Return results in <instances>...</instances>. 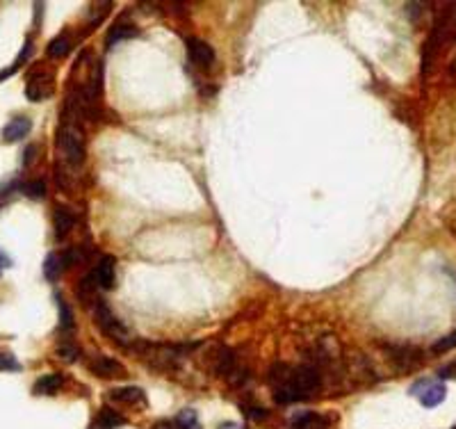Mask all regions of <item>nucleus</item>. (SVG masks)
<instances>
[{
    "label": "nucleus",
    "mask_w": 456,
    "mask_h": 429,
    "mask_svg": "<svg viewBox=\"0 0 456 429\" xmlns=\"http://www.w3.org/2000/svg\"><path fill=\"white\" fill-rule=\"evenodd\" d=\"M59 149L64 151V158L71 167H80L84 162V137L73 124L71 117L62 122V131H59Z\"/></svg>",
    "instance_id": "obj_1"
},
{
    "label": "nucleus",
    "mask_w": 456,
    "mask_h": 429,
    "mask_svg": "<svg viewBox=\"0 0 456 429\" xmlns=\"http://www.w3.org/2000/svg\"><path fill=\"white\" fill-rule=\"evenodd\" d=\"M91 315H94V324H96L98 331L105 333L108 338H115V340H122V342L128 338L126 327L117 320L115 315H112V311L108 308V304L96 302V304L91 306Z\"/></svg>",
    "instance_id": "obj_2"
},
{
    "label": "nucleus",
    "mask_w": 456,
    "mask_h": 429,
    "mask_svg": "<svg viewBox=\"0 0 456 429\" xmlns=\"http://www.w3.org/2000/svg\"><path fill=\"white\" fill-rule=\"evenodd\" d=\"M290 386L299 393L301 400H306L322 386V375L313 365H299L290 375Z\"/></svg>",
    "instance_id": "obj_3"
},
{
    "label": "nucleus",
    "mask_w": 456,
    "mask_h": 429,
    "mask_svg": "<svg viewBox=\"0 0 456 429\" xmlns=\"http://www.w3.org/2000/svg\"><path fill=\"white\" fill-rule=\"evenodd\" d=\"M388 358L392 361V365L397 368L399 372H409L413 368H418L422 363V351L409 345H399V347H385L383 349Z\"/></svg>",
    "instance_id": "obj_4"
},
{
    "label": "nucleus",
    "mask_w": 456,
    "mask_h": 429,
    "mask_svg": "<svg viewBox=\"0 0 456 429\" xmlns=\"http://www.w3.org/2000/svg\"><path fill=\"white\" fill-rule=\"evenodd\" d=\"M411 393H413V395L420 398L422 407L434 409V407H438V405H441V402L445 400L447 388H445L443 381H427V379H425V381H420V384L413 386Z\"/></svg>",
    "instance_id": "obj_5"
},
{
    "label": "nucleus",
    "mask_w": 456,
    "mask_h": 429,
    "mask_svg": "<svg viewBox=\"0 0 456 429\" xmlns=\"http://www.w3.org/2000/svg\"><path fill=\"white\" fill-rule=\"evenodd\" d=\"M208 361H210L212 372H214V375H219V377H226V379L237 370L233 349H228V347H223V345L212 347L210 356H208Z\"/></svg>",
    "instance_id": "obj_6"
},
{
    "label": "nucleus",
    "mask_w": 456,
    "mask_h": 429,
    "mask_svg": "<svg viewBox=\"0 0 456 429\" xmlns=\"http://www.w3.org/2000/svg\"><path fill=\"white\" fill-rule=\"evenodd\" d=\"M185 46H187V55L189 59L201 66V68H208L214 64V48L203 39H196V37H187L185 39Z\"/></svg>",
    "instance_id": "obj_7"
},
{
    "label": "nucleus",
    "mask_w": 456,
    "mask_h": 429,
    "mask_svg": "<svg viewBox=\"0 0 456 429\" xmlns=\"http://www.w3.org/2000/svg\"><path fill=\"white\" fill-rule=\"evenodd\" d=\"M53 87H55V80L53 75L46 73V71H34L28 80V89H25V96L30 101H41L53 94Z\"/></svg>",
    "instance_id": "obj_8"
},
{
    "label": "nucleus",
    "mask_w": 456,
    "mask_h": 429,
    "mask_svg": "<svg viewBox=\"0 0 456 429\" xmlns=\"http://www.w3.org/2000/svg\"><path fill=\"white\" fill-rule=\"evenodd\" d=\"M115 259L112 256H103V259L94 265V270L89 272V277L94 281V286H96L98 290H110L112 286H115Z\"/></svg>",
    "instance_id": "obj_9"
},
{
    "label": "nucleus",
    "mask_w": 456,
    "mask_h": 429,
    "mask_svg": "<svg viewBox=\"0 0 456 429\" xmlns=\"http://www.w3.org/2000/svg\"><path fill=\"white\" fill-rule=\"evenodd\" d=\"M89 370L96 375V377H119V375H126L124 365L115 361L110 356H94L89 361Z\"/></svg>",
    "instance_id": "obj_10"
},
{
    "label": "nucleus",
    "mask_w": 456,
    "mask_h": 429,
    "mask_svg": "<svg viewBox=\"0 0 456 429\" xmlns=\"http://www.w3.org/2000/svg\"><path fill=\"white\" fill-rule=\"evenodd\" d=\"M110 400L115 402H124V405H146V395L142 388H137V386H119V388H112L108 393Z\"/></svg>",
    "instance_id": "obj_11"
},
{
    "label": "nucleus",
    "mask_w": 456,
    "mask_h": 429,
    "mask_svg": "<svg viewBox=\"0 0 456 429\" xmlns=\"http://www.w3.org/2000/svg\"><path fill=\"white\" fill-rule=\"evenodd\" d=\"M292 429H331V423L320 414L313 411H304L292 418Z\"/></svg>",
    "instance_id": "obj_12"
},
{
    "label": "nucleus",
    "mask_w": 456,
    "mask_h": 429,
    "mask_svg": "<svg viewBox=\"0 0 456 429\" xmlns=\"http://www.w3.org/2000/svg\"><path fill=\"white\" fill-rule=\"evenodd\" d=\"M30 128H32V124H30L28 117H14L12 122L5 126L3 137L7 142H21L23 137H28Z\"/></svg>",
    "instance_id": "obj_13"
},
{
    "label": "nucleus",
    "mask_w": 456,
    "mask_h": 429,
    "mask_svg": "<svg viewBox=\"0 0 456 429\" xmlns=\"http://www.w3.org/2000/svg\"><path fill=\"white\" fill-rule=\"evenodd\" d=\"M64 386V377L62 375H44V377H39L37 381H34V395H55V393L62 388Z\"/></svg>",
    "instance_id": "obj_14"
},
{
    "label": "nucleus",
    "mask_w": 456,
    "mask_h": 429,
    "mask_svg": "<svg viewBox=\"0 0 456 429\" xmlns=\"http://www.w3.org/2000/svg\"><path fill=\"white\" fill-rule=\"evenodd\" d=\"M53 224H55L57 238H64L68 231L75 226V214L68 208H62V205H59V208H55V212H53Z\"/></svg>",
    "instance_id": "obj_15"
},
{
    "label": "nucleus",
    "mask_w": 456,
    "mask_h": 429,
    "mask_svg": "<svg viewBox=\"0 0 456 429\" xmlns=\"http://www.w3.org/2000/svg\"><path fill=\"white\" fill-rule=\"evenodd\" d=\"M137 37V28L131 23H117L115 28H110L108 32V39H105V46H115L117 41H124V39H133Z\"/></svg>",
    "instance_id": "obj_16"
},
{
    "label": "nucleus",
    "mask_w": 456,
    "mask_h": 429,
    "mask_svg": "<svg viewBox=\"0 0 456 429\" xmlns=\"http://www.w3.org/2000/svg\"><path fill=\"white\" fill-rule=\"evenodd\" d=\"M290 375H292V368L286 365V363H281V361H277L270 368V375H267L270 386H272V388H279V386H283L290 379Z\"/></svg>",
    "instance_id": "obj_17"
},
{
    "label": "nucleus",
    "mask_w": 456,
    "mask_h": 429,
    "mask_svg": "<svg viewBox=\"0 0 456 429\" xmlns=\"http://www.w3.org/2000/svg\"><path fill=\"white\" fill-rule=\"evenodd\" d=\"M62 270L64 268H62V259H59V254H48L46 261H44V277L48 281H55Z\"/></svg>",
    "instance_id": "obj_18"
},
{
    "label": "nucleus",
    "mask_w": 456,
    "mask_h": 429,
    "mask_svg": "<svg viewBox=\"0 0 456 429\" xmlns=\"http://www.w3.org/2000/svg\"><path fill=\"white\" fill-rule=\"evenodd\" d=\"M23 192L30 196V199H44L46 196V192H48V187H46V181L44 178H34V181H30V183H25L23 185Z\"/></svg>",
    "instance_id": "obj_19"
},
{
    "label": "nucleus",
    "mask_w": 456,
    "mask_h": 429,
    "mask_svg": "<svg viewBox=\"0 0 456 429\" xmlns=\"http://www.w3.org/2000/svg\"><path fill=\"white\" fill-rule=\"evenodd\" d=\"M176 429H203V427H201L194 411L185 409V411H180L178 418H176Z\"/></svg>",
    "instance_id": "obj_20"
},
{
    "label": "nucleus",
    "mask_w": 456,
    "mask_h": 429,
    "mask_svg": "<svg viewBox=\"0 0 456 429\" xmlns=\"http://www.w3.org/2000/svg\"><path fill=\"white\" fill-rule=\"evenodd\" d=\"M68 50H71V41H68L66 37H57L48 44V57H53V59L64 57Z\"/></svg>",
    "instance_id": "obj_21"
},
{
    "label": "nucleus",
    "mask_w": 456,
    "mask_h": 429,
    "mask_svg": "<svg viewBox=\"0 0 456 429\" xmlns=\"http://www.w3.org/2000/svg\"><path fill=\"white\" fill-rule=\"evenodd\" d=\"M59 322H62V331L71 333L75 329V320H73V313L68 308L66 302H59Z\"/></svg>",
    "instance_id": "obj_22"
},
{
    "label": "nucleus",
    "mask_w": 456,
    "mask_h": 429,
    "mask_svg": "<svg viewBox=\"0 0 456 429\" xmlns=\"http://www.w3.org/2000/svg\"><path fill=\"white\" fill-rule=\"evenodd\" d=\"M57 356H62L66 363H73V361H78V356H80V349L78 345H73V342H62V345L57 347Z\"/></svg>",
    "instance_id": "obj_23"
},
{
    "label": "nucleus",
    "mask_w": 456,
    "mask_h": 429,
    "mask_svg": "<svg viewBox=\"0 0 456 429\" xmlns=\"http://www.w3.org/2000/svg\"><path fill=\"white\" fill-rule=\"evenodd\" d=\"M96 418H101V420H103V423H105V425H110L112 429H115V427H119V425H124V418H122V416H119V414H117V411H115V409H110V407H105V409H101V411H98V416H96Z\"/></svg>",
    "instance_id": "obj_24"
},
{
    "label": "nucleus",
    "mask_w": 456,
    "mask_h": 429,
    "mask_svg": "<svg viewBox=\"0 0 456 429\" xmlns=\"http://www.w3.org/2000/svg\"><path fill=\"white\" fill-rule=\"evenodd\" d=\"M454 347H456V329H454L452 333H447L445 338H441V340L434 342V351H436V354H443V351L454 349Z\"/></svg>",
    "instance_id": "obj_25"
},
{
    "label": "nucleus",
    "mask_w": 456,
    "mask_h": 429,
    "mask_svg": "<svg viewBox=\"0 0 456 429\" xmlns=\"http://www.w3.org/2000/svg\"><path fill=\"white\" fill-rule=\"evenodd\" d=\"M0 370H12V372H19L21 370V363L16 361L12 354H5L0 351Z\"/></svg>",
    "instance_id": "obj_26"
},
{
    "label": "nucleus",
    "mask_w": 456,
    "mask_h": 429,
    "mask_svg": "<svg viewBox=\"0 0 456 429\" xmlns=\"http://www.w3.org/2000/svg\"><path fill=\"white\" fill-rule=\"evenodd\" d=\"M244 414H247V418H251V420H265L270 416V411L263 409V407H244Z\"/></svg>",
    "instance_id": "obj_27"
},
{
    "label": "nucleus",
    "mask_w": 456,
    "mask_h": 429,
    "mask_svg": "<svg viewBox=\"0 0 456 429\" xmlns=\"http://www.w3.org/2000/svg\"><path fill=\"white\" fill-rule=\"evenodd\" d=\"M89 429H112V427H110V425H105V423H103L101 418H96V420H94V423L89 425Z\"/></svg>",
    "instance_id": "obj_28"
},
{
    "label": "nucleus",
    "mask_w": 456,
    "mask_h": 429,
    "mask_svg": "<svg viewBox=\"0 0 456 429\" xmlns=\"http://www.w3.org/2000/svg\"><path fill=\"white\" fill-rule=\"evenodd\" d=\"M219 429H247V427L240 425V423H223V425H219Z\"/></svg>",
    "instance_id": "obj_29"
},
{
    "label": "nucleus",
    "mask_w": 456,
    "mask_h": 429,
    "mask_svg": "<svg viewBox=\"0 0 456 429\" xmlns=\"http://www.w3.org/2000/svg\"><path fill=\"white\" fill-rule=\"evenodd\" d=\"M7 265H12V261L7 259V256H3V252H0V268H7Z\"/></svg>",
    "instance_id": "obj_30"
},
{
    "label": "nucleus",
    "mask_w": 456,
    "mask_h": 429,
    "mask_svg": "<svg viewBox=\"0 0 456 429\" xmlns=\"http://www.w3.org/2000/svg\"><path fill=\"white\" fill-rule=\"evenodd\" d=\"M454 429H456V427H454Z\"/></svg>",
    "instance_id": "obj_31"
}]
</instances>
